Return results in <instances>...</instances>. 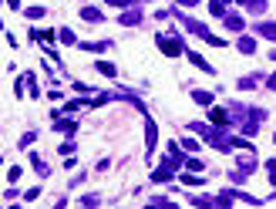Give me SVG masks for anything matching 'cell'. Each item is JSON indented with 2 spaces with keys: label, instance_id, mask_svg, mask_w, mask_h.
<instances>
[{
  "label": "cell",
  "instance_id": "27",
  "mask_svg": "<svg viewBox=\"0 0 276 209\" xmlns=\"http://www.w3.org/2000/svg\"><path fill=\"white\" fill-rule=\"evenodd\" d=\"M98 203H101L98 196H81V206H98Z\"/></svg>",
  "mask_w": 276,
  "mask_h": 209
},
{
  "label": "cell",
  "instance_id": "1",
  "mask_svg": "<svg viewBox=\"0 0 276 209\" xmlns=\"http://www.w3.org/2000/svg\"><path fill=\"white\" fill-rule=\"evenodd\" d=\"M158 48H162L169 58H179V54H185V44H182V37H165V34H158Z\"/></svg>",
  "mask_w": 276,
  "mask_h": 209
},
{
  "label": "cell",
  "instance_id": "7",
  "mask_svg": "<svg viewBox=\"0 0 276 209\" xmlns=\"http://www.w3.org/2000/svg\"><path fill=\"white\" fill-rule=\"evenodd\" d=\"M118 20H122V24H125V27H132V24H141V10H122V17H118Z\"/></svg>",
  "mask_w": 276,
  "mask_h": 209
},
{
  "label": "cell",
  "instance_id": "8",
  "mask_svg": "<svg viewBox=\"0 0 276 209\" xmlns=\"http://www.w3.org/2000/svg\"><path fill=\"white\" fill-rule=\"evenodd\" d=\"M256 34H263L266 41H276V24H273V20H263V24H256Z\"/></svg>",
  "mask_w": 276,
  "mask_h": 209
},
{
  "label": "cell",
  "instance_id": "14",
  "mask_svg": "<svg viewBox=\"0 0 276 209\" xmlns=\"http://www.w3.org/2000/svg\"><path fill=\"white\" fill-rule=\"evenodd\" d=\"M31 165H34V172H37V176H47V172H51V169H47V162H44L41 155H34V152H31Z\"/></svg>",
  "mask_w": 276,
  "mask_h": 209
},
{
  "label": "cell",
  "instance_id": "24",
  "mask_svg": "<svg viewBox=\"0 0 276 209\" xmlns=\"http://www.w3.org/2000/svg\"><path fill=\"white\" fill-rule=\"evenodd\" d=\"M17 179H20V169L10 165V169H7V182H17Z\"/></svg>",
  "mask_w": 276,
  "mask_h": 209
},
{
  "label": "cell",
  "instance_id": "4",
  "mask_svg": "<svg viewBox=\"0 0 276 209\" xmlns=\"http://www.w3.org/2000/svg\"><path fill=\"white\" fill-rule=\"evenodd\" d=\"M209 122H212L215 129H229V125H232V112H226V108H212V112H209Z\"/></svg>",
  "mask_w": 276,
  "mask_h": 209
},
{
  "label": "cell",
  "instance_id": "13",
  "mask_svg": "<svg viewBox=\"0 0 276 209\" xmlns=\"http://www.w3.org/2000/svg\"><path fill=\"white\" fill-rule=\"evenodd\" d=\"M236 48H239V51H243V54H253V51H256V41H253V37H249V34H243V37H239V44H236Z\"/></svg>",
  "mask_w": 276,
  "mask_h": 209
},
{
  "label": "cell",
  "instance_id": "6",
  "mask_svg": "<svg viewBox=\"0 0 276 209\" xmlns=\"http://www.w3.org/2000/svg\"><path fill=\"white\" fill-rule=\"evenodd\" d=\"M169 179H172V165H169V162H162V165L152 172V182H169Z\"/></svg>",
  "mask_w": 276,
  "mask_h": 209
},
{
  "label": "cell",
  "instance_id": "23",
  "mask_svg": "<svg viewBox=\"0 0 276 209\" xmlns=\"http://www.w3.org/2000/svg\"><path fill=\"white\" fill-rule=\"evenodd\" d=\"M27 17H31V20H37V17H44V7H27Z\"/></svg>",
  "mask_w": 276,
  "mask_h": 209
},
{
  "label": "cell",
  "instance_id": "21",
  "mask_svg": "<svg viewBox=\"0 0 276 209\" xmlns=\"http://www.w3.org/2000/svg\"><path fill=\"white\" fill-rule=\"evenodd\" d=\"M266 176H270V182L276 186V159H270V162H266Z\"/></svg>",
  "mask_w": 276,
  "mask_h": 209
},
{
  "label": "cell",
  "instance_id": "32",
  "mask_svg": "<svg viewBox=\"0 0 276 209\" xmlns=\"http://www.w3.org/2000/svg\"><path fill=\"white\" fill-rule=\"evenodd\" d=\"M273 142H276V135H273Z\"/></svg>",
  "mask_w": 276,
  "mask_h": 209
},
{
  "label": "cell",
  "instance_id": "17",
  "mask_svg": "<svg viewBox=\"0 0 276 209\" xmlns=\"http://www.w3.org/2000/svg\"><path fill=\"white\" fill-rule=\"evenodd\" d=\"M246 7H249V14H263L266 10V0H246Z\"/></svg>",
  "mask_w": 276,
  "mask_h": 209
},
{
  "label": "cell",
  "instance_id": "29",
  "mask_svg": "<svg viewBox=\"0 0 276 209\" xmlns=\"http://www.w3.org/2000/svg\"><path fill=\"white\" fill-rule=\"evenodd\" d=\"M266 88H270V91H276V71L270 74V78H266Z\"/></svg>",
  "mask_w": 276,
  "mask_h": 209
},
{
  "label": "cell",
  "instance_id": "22",
  "mask_svg": "<svg viewBox=\"0 0 276 209\" xmlns=\"http://www.w3.org/2000/svg\"><path fill=\"white\" fill-rule=\"evenodd\" d=\"M182 148H185V152H199V142L196 139H182Z\"/></svg>",
  "mask_w": 276,
  "mask_h": 209
},
{
  "label": "cell",
  "instance_id": "11",
  "mask_svg": "<svg viewBox=\"0 0 276 209\" xmlns=\"http://www.w3.org/2000/svg\"><path fill=\"white\" fill-rule=\"evenodd\" d=\"M226 7H229L226 0H209V14H212V17H226V14H229Z\"/></svg>",
  "mask_w": 276,
  "mask_h": 209
},
{
  "label": "cell",
  "instance_id": "31",
  "mask_svg": "<svg viewBox=\"0 0 276 209\" xmlns=\"http://www.w3.org/2000/svg\"><path fill=\"white\" fill-rule=\"evenodd\" d=\"M236 3H246V0H236Z\"/></svg>",
  "mask_w": 276,
  "mask_h": 209
},
{
  "label": "cell",
  "instance_id": "12",
  "mask_svg": "<svg viewBox=\"0 0 276 209\" xmlns=\"http://www.w3.org/2000/svg\"><path fill=\"white\" fill-rule=\"evenodd\" d=\"M74 129H77V125H74L71 118H54V132H68V135H74Z\"/></svg>",
  "mask_w": 276,
  "mask_h": 209
},
{
  "label": "cell",
  "instance_id": "3",
  "mask_svg": "<svg viewBox=\"0 0 276 209\" xmlns=\"http://www.w3.org/2000/svg\"><path fill=\"white\" fill-rule=\"evenodd\" d=\"M155 145H158V125L152 118H145V148H148V159H152Z\"/></svg>",
  "mask_w": 276,
  "mask_h": 209
},
{
  "label": "cell",
  "instance_id": "2",
  "mask_svg": "<svg viewBox=\"0 0 276 209\" xmlns=\"http://www.w3.org/2000/svg\"><path fill=\"white\" fill-rule=\"evenodd\" d=\"M179 20H182V27H185L189 34H196V37H202V41H209V37H212L206 24H199V20H192V17H182V14H179Z\"/></svg>",
  "mask_w": 276,
  "mask_h": 209
},
{
  "label": "cell",
  "instance_id": "25",
  "mask_svg": "<svg viewBox=\"0 0 276 209\" xmlns=\"http://www.w3.org/2000/svg\"><path fill=\"white\" fill-rule=\"evenodd\" d=\"M81 48H84V51H105L108 44H105V41H98V44H81Z\"/></svg>",
  "mask_w": 276,
  "mask_h": 209
},
{
  "label": "cell",
  "instance_id": "19",
  "mask_svg": "<svg viewBox=\"0 0 276 209\" xmlns=\"http://www.w3.org/2000/svg\"><path fill=\"white\" fill-rule=\"evenodd\" d=\"M256 81H260V74H249V78H243V81H239V88H246V91H249Z\"/></svg>",
  "mask_w": 276,
  "mask_h": 209
},
{
  "label": "cell",
  "instance_id": "28",
  "mask_svg": "<svg viewBox=\"0 0 276 209\" xmlns=\"http://www.w3.org/2000/svg\"><path fill=\"white\" fill-rule=\"evenodd\" d=\"M37 139V135H34V132H27V135H24V139H20V148H27V145H31V142Z\"/></svg>",
  "mask_w": 276,
  "mask_h": 209
},
{
  "label": "cell",
  "instance_id": "20",
  "mask_svg": "<svg viewBox=\"0 0 276 209\" xmlns=\"http://www.w3.org/2000/svg\"><path fill=\"white\" fill-rule=\"evenodd\" d=\"M185 169H192V172H202V169H206V165H202V162H199V159H185Z\"/></svg>",
  "mask_w": 276,
  "mask_h": 209
},
{
  "label": "cell",
  "instance_id": "26",
  "mask_svg": "<svg viewBox=\"0 0 276 209\" xmlns=\"http://www.w3.org/2000/svg\"><path fill=\"white\" fill-rule=\"evenodd\" d=\"M37 196H41V189H37V186H34V189H27V193H24V199H27V203H34V199H37Z\"/></svg>",
  "mask_w": 276,
  "mask_h": 209
},
{
  "label": "cell",
  "instance_id": "16",
  "mask_svg": "<svg viewBox=\"0 0 276 209\" xmlns=\"http://www.w3.org/2000/svg\"><path fill=\"white\" fill-rule=\"evenodd\" d=\"M192 98H196L199 105H212V91H199V88H196V91H192Z\"/></svg>",
  "mask_w": 276,
  "mask_h": 209
},
{
  "label": "cell",
  "instance_id": "30",
  "mask_svg": "<svg viewBox=\"0 0 276 209\" xmlns=\"http://www.w3.org/2000/svg\"><path fill=\"white\" fill-rule=\"evenodd\" d=\"M175 3H179V7H196L199 0H175Z\"/></svg>",
  "mask_w": 276,
  "mask_h": 209
},
{
  "label": "cell",
  "instance_id": "10",
  "mask_svg": "<svg viewBox=\"0 0 276 209\" xmlns=\"http://www.w3.org/2000/svg\"><path fill=\"white\" fill-rule=\"evenodd\" d=\"M222 20H226V27H229V31H243V27H246V20H243L239 14H226Z\"/></svg>",
  "mask_w": 276,
  "mask_h": 209
},
{
  "label": "cell",
  "instance_id": "18",
  "mask_svg": "<svg viewBox=\"0 0 276 209\" xmlns=\"http://www.w3.org/2000/svg\"><path fill=\"white\" fill-rule=\"evenodd\" d=\"M58 37H61V44H74V34H71L68 27H61V31H58Z\"/></svg>",
  "mask_w": 276,
  "mask_h": 209
},
{
  "label": "cell",
  "instance_id": "9",
  "mask_svg": "<svg viewBox=\"0 0 276 209\" xmlns=\"http://www.w3.org/2000/svg\"><path fill=\"white\" fill-rule=\"evenodd\" d=\"M189 61H192V64H196L199 71H206V74H212V71H215V68H212V64L206 61V58H202V54H196V51H189Z\"/></svg>",
  "mask_w": 276,
  "mask_h": 209
},
{
  "label": "cell",
  "instance_id": "5",
  "mask_svg": "<svg viewBox=\"0 0 276 209\" xmlns=\"http://www.w3.org/2000/svg\"><path fill=\"white\" fill-rule=\"evenodd\" d=\"M81 17H84L88 24H101V20H105V14H101L98 7H81Z\"/></svg>",
  "mask_w": 276,
  "mask_h": 209
},
{
  "label": "cell",
  "instance_id": "15",
  "mask_svg": "<svg viewBox=\"0 0 276 209\" xmlns=\"http://www.w3.org/2000/svg\"><path fill=\"white\" fill-rule=\"evenodd\" d=\"M94 68L101 71V74H108V78H115V74H118V68H115V64H111V61H98V64H94Z\"/></svg>",
  "mask_w": 276,
  "mask_h": 209
}]
</instances>
